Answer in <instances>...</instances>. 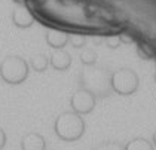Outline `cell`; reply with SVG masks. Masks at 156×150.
Segmentation results:
<instances>
[{"label":"cell","instance_id":"277c9868","mask_svg":"<svg viewBox=\"0 0 156 150\" xmlns=\"http://www.w3.org/2000/svg\"><path fill=\"white\" fill-rule=\"evenodd\" d=\"M112 91L119 95H131L138 88V76L131 69H119L112 73Z\"/></svg>","mask_w":156,"mask_h":150},{"label":"cell","instance_id":"5bb4252c","mask_svg":"<svg viewBox=\"0 0 156 150\" xmlns=\"http://www.w3.org/2000/svg\"><path fill=\"white\" fill-rule=\"evenodd\" d=\"M69 42L73 48H83L86 45V37L82 34H72L69 36Z\"/></svg>","mask_w":156,"mask_h":150},{"label":"cell","instance_id":"3957f363","mask_svg":"<svg viewBox=\"0 0 156 150\" xmlns=\"http://www.w3.org/2000/svg\"><path fill=\"white\" fill-rule=\"evenodd\" d=\"M30 73V66L18 55L6 57L0 64V77L9 85H20L25 82Z\"/></svg>","mask_w":156,"mask_h":150},{"label":"cell","instance_id":"7c38bea8","mask_svg":"<svg viewBox=\"0 0 156 150\" xmlns=\"http://www.w3.org/2000/svg\"><path fill=\"white\" fill-rule=\"evenodd\" d=\"M80 61H82V64L86 66V67H91V66H95L97 61H98V54H97L94 49H85L82 51V54H80Z\"/></svg>","mask_w":156,"mask_h":150},{"label":"cell","instance_id":"5b68a950","mask_svg":"<svg viewBox=\"0 0 156 150\" xmlns=\"http://www.w3.org/2000/svg\"><path fill=\"white\" fill-rule=\"evenodd\" d=\"M97 103V98L86 89H77L76 92L72 95L70 98V105H72V110L77 115H88L94 110Z\"/></svg>","mask_w":156,"mask_h":150},{"label":"cell","instance_id":"30bf717a","mask_svg":"<svg viewBox=\"0 0 156 150\" xmlns=\"http://www.w3.org/2000/svg\"><path fill=\"white\" fill-rule=\"evenodd\" d=\"M28 66L34 70V71H37V73H43L45 70L48 69L49 59L46 58V55H43V54H37L34 57H31Z\"/></svg>","mask_w":156,"mask_h":150},{"label":"cell","instance_id":"e0dca14e","mask_svg":"<svg viewBox=\"0 0 156 150\" xmlns=\"http://www.w3.org/2000/svg\"><path fill=\"white\" fill-rule=\"evenodd\" d=\"M119 39H120V42L122 43H126V45H131V43H134V39H132L131 36H128V34H120L119 36Z\"/></svg>","mask_w":156,"mask_h":150},{"label":"cell","instance_id":"7402d4cb","mask_svg":"<svg viewBox=\"0 0 156 150\" xmlns=\"http://www.w3.org/2000/svg\"><path fill=\"white\" fill-rule=\"evenodd\" d=\"M46 150H54V149H46Z\"/></svg>","mask_w":156,"mask_h":150},{"label":"cell","instance_id":"ba28073f","mask_svg":"<svg viewBox=\"0 0 156 150\" xmlns=\"http://www.w3.org/2000/svg\"><path fill=\"white\" fill-rule=\"evenodd\" d=\"M12 23L18 28H30L34 24V16L27 8H18L12 13Z\"/></svg>","mask_w":156,"mask_h":150},{"label":"cell","instance_id":"2e32d148","mask_svg":"<svg viewBox=\"0 0 156 150\" xmlns=\"http://www.w3.org/2000/svg\"><path fill=\"white\" fill-rule=\"evenodd\" d=\"M120 39L119 36H108L107 39H106V45H107V48H110V49H118V48L120 46Z\"/></svg>","mask_w":156,"mask_h":150},{"label":"cell","instance_id":"8fae6325","mask_svg":"<svg viewBox=\"0 0 156 150\" xmlns=\"http://www.w3.org/2000/svg\"><path fill=\"white\" fill-rule=\"evenodd\" d=\"M123 150H153V146L146 138L137 137V138L131 140V141L123 147Z\"/></svg>","mask_w":156,"mask_h":150},{"label":"cell","instance_id":"7a4b0ae2","mask_svg":"<svg viewBox=\"0 0 156 150\" xmlns=\"http://www.w3.org/2000/svg\"><path fill=\"white\" fill-rule=\"evenodd\" d=\"M54 131L62 141H77L85 132L83 117L74 112H62L54 123Z\"/></svg>","mask_w":156,"mask_h":150},{"label":"cell","instance_id":"d6986e66","mask_svg":"<svg viewBox=\"0 0 156 150\" xmlns=\"http://www.w3.org/2000/svg\"><path fill=\"white\" fill-rule=\"evenodd\" d=\"M153 144H155V147H156V132L153 134Z\"/></svg>","mask_w":156,"mask_h":150},{"label":"cell","instance_id":"9c48e42d","mask_svg":"<svg viewBox=\"0 0 156 150\" xmlns=\"http://www.w3.org/2000/svg\"><path fill=\"white\" fill-rule=\"evenodd\" d=\"M46 43L51 48H54L55 51L57 49H64V46L69 43V34L64 33V31H48L46 33Z\"/></svg>","mask_w":156,"mask_h":150},{"label":"cell","instance_id":"ffe728a7","mask_svg":"<svg viewBox=\"0 0 156 150\" xmlns=\"http://www.w3.org/2000/svg\"><path fill=\"white\" fill-rule=\"evenodd\" d=\"M13 2H16V3H24L25 0H13Z\"/></svg>","mask_w":156,"mask_h":150},{"label":"cell","instance_id":"ac0fdd59","mask_svg":"<svg viewBox=\"0 0 156 150\" xmlns=\"http://www.w3.org/2000/svg\"><path fill=\"white\" fill-rule=\"evenodd\" d=\"M6 146V132L0 128V150Z\"/></svg>","mask_w":156,"mask_h":150},{"label":"cell","instance_id":"52a82bcc","mask_svg":"<svg viewBox=\"0 0 156 150\" xmlns=\"http://www.w3.org/2000/svg\"><path fill=\"white\" fill-rule=\"evenodd\" d=\"M49 64L58 71H66V70L70 69L72 66V57L67 51L64 49H57L54 51V54L51 55V59H49Z\"/></svg>","mask_w":156,"mask_h":150},{"label":"cell","instance_id":"44dd1931","mask_svg":"<svg viewBox=\"0 0 156 150\" xmlns=\"http://www.w3.org/2000/svg\"><path fill=\"white\" fill-rule=\"evenodd\" d=\"M155 82H156V71H155Z\"/></svg>","mask_w":156,"mask_h":150},{"label":"cell","instance_id":"4fadbf2b","mask_svg":"<svg viewBox=\"0 0 156 150\" xmlns=\"http://www.w3.org/2000/svg\"><path fill=\"white\" fill-rule=\"evenodd\" d=\"M94 150H123V147L116 141H103Z\"/></svg>","mask_w":156,"mask_h":150},{"label":"cell","instance_id":"8992f818","mask_svg":"<svg viewBox=\"0 0 156 150\" xmlns=\"http://www.w3.org/2000/svg\"><path fill=\"white\" fill-rule=\"evenodd\" d=\"M23 150H46V140L37 132H28L21 140Z\"/></svg>","mask_w":156,"mask_h":150},{"label":"cell","instance_id":"9a60e30c","mask_svg":"<svg viewBox=\"0 0 156 150\" xmlns=\"http://www.w3.org/2000/svg\"><path fill=\"white\" fill-rule=\"evenodd\" d=\"M137 54H138V57L141 58V59H150V58L153 57L152 49L147 46V45H140V46L137 48Z\"/></svg>","mask_w":156,"mask_h":150},{"label":"cell","instance_id":"6da1fadb","mask_svg":"<svg viewBox=\"0 0 156 150\" xmlns=\"http://www.w3.org/2000/svg\"><path fill=\"white\" fill-rule=\"evenodd\" d=\"M110 77H112V74H108L107 70L97 67V66H91L82 71L80 85H82V89L89 91L95 98L97 97L104 98L112 91Z\"/></svg>","mask_w":156,"mask_h":150}]
</instances>
